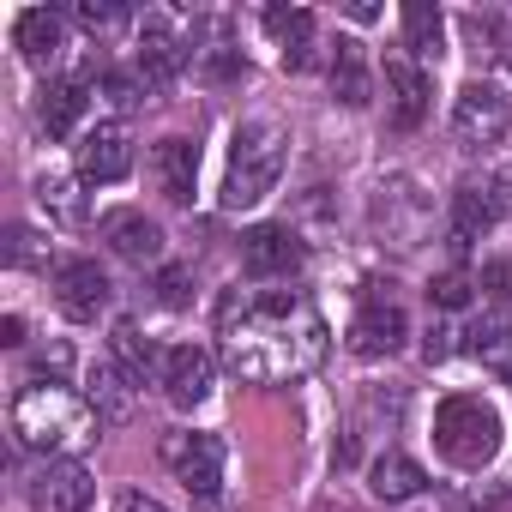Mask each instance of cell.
Listing matches in <instances>:
<instances>
[{
	"label": "cell",
	"instance_id": "cell-1",
	"mask_svg": "<svg viewBox=\"0 0 512 512\" xmlns=\"http://www.w3.org/2000/svg\"><path fill=\"white\" fill-rule=\"evenodd\" d=\"M326 320L296 290L229 296L223 302V362L247 386H290L326 362Z\"/></svg>",
	"mask_w": 512,
	"mask_h": 512
},
{
	"label": "cell",
	"instance_id": "cell-2",
	"mask_svg": "<svg viewBox=\"0 0 512 512\" xmlns=\"http://www.w3.org/2000/svg\"><path fill=\"white\" fill-rule=\"evenodd\" d=\"M97 410H91V398H79L73 386H61V380H25L19 386V398H13V440L25 446V452H67V446H85V440H97Z\"/></svg>",
	"mask_w": 512,
	"mask_h": 512
},
{
	"label": "cell",
	"instance_id": "cell-3",
	"mask_svg": "<svg viewBox=\"0 0 512 512\" xmlns=\"http://www.w3.org/2000/svg\"><path fill=\"white\" fill-rule=\"evenodd\" d=\"M284 163H290V139H284L278 121H247V127H235V139H229V175H223V205L229 211L260 205L278 187Z\"/></svg>",
	"mask_w": 512,
	"mask_h": 512
},
{
	"label": "cell",
	"instance_id": "cell-4",
	"mask_svg": "<svg viewBox=\"0 0 512 512\" xmlns=\"http://www.w3.org/2000/svg\"><path fill=\"white\" fill-rule=\"evenodd\" d=\"M434 446H440L446 464L482 470V464L500 452V416H494V404L476 398V392L440 398V410H434Z\"/></svg>",
	"mask_w": 512,
	"mask_h": 512
},
{
	"label": "cell",
	"instance_id": "cell-5",
	"mask_svg": "<svg viewBox=\"0 0 512 512\" xmlns=\"http://www.w3.org/2000/svg\"><path fill=\"white\" fill-rule=\"evenodd\" d=\"M223 458H229V446L217 440V434H187V428H175V434H163V464L181 476V488L187 494H199V500H217L223 494Z\"/></svg>",
	"mask_w": 512,
	"mask_h": 512
},
{
	"label": "cell",
	"instance_id": "cell-6",
	"mask_svg": "<svg viewBox=\"0 0 512 512\" xmlns=\"http://www.w3.org/2000/svg\"><path fill=\"white\" fill-rule=\"evenodd\" d=\"M506 133H512L506 97H500L488 79H470V85L458 91V103H452V139H458L464 151H488V145H500Z\"/></svg>",
	"mask_w": 512,
	"mask_h": 512
},
{
	"label": "cell",
	"instance_id": "cell-7",
	"mask_svg": "<svg viewBox=\"0 0 512 512\" xmlns=\"http://www.w3.org/2000/svg\"><path fill=\"white\" fill-rule=\"evenodd\" d=\"M404 338H410V320H404L392 284H368V296H362V308L350 320V350L374 362V356H392Z\"/></svg>",
	"mask_w": 512,
	"mask_h": 512
},
{
	"label": "cell",
	"instance_id": "cell-8",
	"mask_svg": "<svg viewBox=\"0 0 512 512\" xmlns=\"http://www.w3.org/2000/svg\"><path fill=\"white\" fill-rule=\"evenodd\" d=\"M241 260H247L253 278H290L308 260V247H302V235L290 223H253L241 235Z\"/></svg>",
	"mask_w": 512,
	"mask_h": 512
},
{
	"label": "cell",
	"instance_id": "cell-9",
	"mask_svg": "<svg viewBox=\"0 0 512 512\" xmlns=\"http://www.w3.org/2000/svg\"><path fill=\"white\" fill-rule=\"evenodd\" d=\"M91 506V470L79 458H49L31 476V512H85Z\"/></svg>",
	"mask_w": 512,
	"mask_h": 512
},
{
	"label": "cell",
	"instance_id": "cell-10",
	"mask_svg": "<svg viewBox=\"0 0 512 512\" xmlns=\"http://www.w3.org/2000/svg\"><path fill=\"white\" fill-rule=\"evenodd\" d=\"M55 302L67 320L91 326L103 308H109V278L97 272V260H61L55 266Z\"/></svg>",
	"mask_w": 512,
	"mask_h": 512
},
{
	"label": "cell",
	"instance_id": "cell-11",
	"mask_svg": "<svg viewBox=\"0 0 512 512\" xmlns=\"http://www.w3.org/2000/svg\"><path fill=\"white\" fill-rule=\"evenodd\" d=\"M211 380H217L211 350H199V344H175V350L163 356V392H169L175 410L205 404V398H211Z\"/></svg>",
	"mask_w": 512,
	"mask_h": 512
},
{
	"label": "cell",
	"instance_id": "cell-12",
	"mask_svg": "<svg viewBox=\"0 0 512 512\" xmlns=\"http://www.w3.org/2000/svg\"><path fill=\"white\" fill-rule=\"evenodd\" d=\"M133 61H139V85H145V91H163V85H175V73L187 67V43L169 31V19H145Z\"/></svg>",
	"mask_w": 512,
	"mask_h": 512
},
{
	"label": "cell",
	"instance_id": "cell-13",
	"mask_svg": "<svg viewBox=\"0 0 512 512\" xmlns=\"http://www.w3.org/2000/svg\"><path fill=\"white\" fill-rule=\"evenodd\" d=\"M386 109H392V127H422V115H428V73H422V61H410V55H392L386 61Z\"/></svg>",
	"mask_w": 512,
	"mask_h": 512
},
{
	"label": "cell",
	"instance_id": "cell-14",
	"mask_svg": "<svg viewBox=\"0 0 512 512\" xmlns=\"http://www.w3.org/2000/svg\"><path fill=\"white\" fill-rule=\"evenodd\" d=\"M127 169H133V133L121 121L85 133V145H79V181H121Z\"/></svg>",
	"mask_w": 512,
	"mask_h": 512
},
{
	"label": "cell",
	"instance_id": "cell-15",
	"mask_svg": "<svg viewBox=\"0 0 512 512\" xmlns=\"http://www.w3.org/2000/svg\"><path fill=\"white\" fill-rule=\"evenodd\" d=\"M103 241L133 266H157L163 260V229L145 217V211H109L103 217Z\"/></svg>",
	"mask_w": 512,
	"mask_h": 512
},
{
	"label": "cell",
	"instance_id": "cell-16",
	"mask_svg": "<svg viewBox=\"0 0 512 512\" xmlns=\"http://www.w3.org/2000/svg\"><path fill=\"white\" fill-rule=\"evenodd\" d=\"M193 175H199V145L193 139H157L151 151V181L169 205H187L193 199Z\"/></svg>",
	"mask_w": 512,
	"mask_h": 512
},
{
	"label": "cell",
	"instance_id": "cell-17",
	"mask_svg": "<svg viewBox=\"0 0 512 512\" xmlns=\"http://www.w3.org/2000/svg\"><path fill=\"white\" fill-rule=\"evenodd\" d=\"M61 43H67V25H61L49 7H25V13L13 19V49H19L31 67L55 61V55H61Z\"/></svg>",
	"mask_w": 512,
	"mask_h": 512
},
{
	"label": "cell",
	"instance_id": "cell-18",
	"mask_svg": "<svg viewBox=\"0 0 512 512\" xmlns=\"http://www.w3.org/2000/svg\"><path fill=\"white\" fill-rule=\"evenodd\" d=\"M332 91H338L344 109L374 103V73H368V55H362L356 37H338V43H332Z\"/></svg>",
	"mask_w": 512,
	"mask_h": 512
},
{
	"label": "cell",
	"instance_id": "cell-19",
	"mask_svg": "<svg viewBox=\"0 0 512 512\" xmlns=\"http://www.w3.org/2000/svg\"><path fill=\"white\" fill-rule=\"evenodd\" d=\"M266 31L284 43V67L290 73H308L314 67V13L308 7H272L266 13Z\"/></svg>",
	"mask_w": 512,
	"mask_h": 512
},
{
	"label": "cell",
	"instance_id": "cell-20",
	"mask_svg": "<svg viewBox=\"0 0 512 512\" xmlns=\"http://www.w3.org/2000/svg\"><path fill=\"white\" fill-rule=\"evenodd\" d=\"M368 488H374L380 500H416V494L428 488V470H422L416 458H404V452H380V458L368 464Z\"/></svg>",
	"mask_w": 512,
	"mask_h": 512
},
{
	"label": "cell",
	"instance_id": "cell-21",
	"mask_svg": "<svg viewBox=\"0 0 512 512\" xmlns=\"http://www.w3.org/2000/svg\"><path fill=\"white\" fill-rule=\"evenodd\" d=\"M404 49H410V61H440V49H446V19H440V7L410 0V7H404Z\"/></svg>",
	"mask_w": 512,
	"mask_h": 512
},
{
	"label": "cell",
	"instance_id": "cell-22",
	"mask_svg": "<svg viewBox=\"0 0 512 512\" xmlns=\"http://www.w3.org/2000/svg\"><path fill=\"white\" fill-rule=\"evenodd\" d=\"M85 85L79 79H61V85H49L43 91V103H37V121L49 127V139H67L73 127H79V115H85Z\"/></svg>",
	"mask_w": 512,
	"mask_h": 512
},
{
	"label": "cell",
	"instance_id": "cell-23",
	"mask_svg": "<svg viewBox=\"0 0 512 512\" xmlns=\"http://www.w3.org/2000/svg\"><path fill=\"white\" fill-rule=\"evenodd\" d=\"M488 223H494V199H488V187L464 181V187L452 193V241L464 247V241H476Z\"/></svg>",
	"mask_w": 512,
	"mask_h": 512
},
{
	"label": "cell",
	"instance_id": "cell-24",
	"mask_svg": "<svg viewBox=\"0 0 512 512\" xmlns=\"http://www.w3.org/2000/svg\"><path fill=\"white\" fill-rule=\"evenodd\" d=\"M464 350L482 356V362H506V350H512V308H488V314L464 332Z\"/></svg>",
	"mask_w": 512,
	"mask_h": 512
},
{
	"label": "cell",
	"instance_id": "cell-25",
	"mask_svg": "<svg viewBox=\"0 0 512 512\" xmlns=\"http://www.w3.org/2000/svg\"><path fill=\"white\" fill-rule=\"evenodd\" d=\"M109 350H115L109 362H115V368H121V374H127L133 386H145V374H151V368H163V362H157V350H151V344L139 338V326H133V320H121V326H115Z\"/></svg>",
	"mask_w": 512,
	"mask_h": 512
},
{
	"label": "cell",
	"instance_id": "cell-26",
	"mask_svg": "<svg viewBox=\"0 0 512 512\" xmlns=\"http://www.w3.org/2000/svg\"><path fill=\"white\" fill-rule=\"evenodd\" d=\"M91 410H97V422H121V416L133 410L127 374H121L115 362H97V374H91Z\"/></svg>",
	"mask_w": 512,
	"mask_h": 512
},
{
	"label": "cell",
	"instance_id": "cell-27",
	"mask_svg": "<svg viewBox=\"0 0 512 512\" xmlns=\"http://www.w3.org/2000/svg\"><path fill=\"white\" fill-rule=\"evenodd\" d=\"M37 199H43V211L55 217V223H85V193H79V181H37Z\"/></svg>",
	"mask_w": 512,
	"mask_h": 512
},
{
	"label": "cell",
	"instance_id": "cell-28",
	"mask_svg": "<svg viewBox=\"0 0 512 512\" xmlns=\"http://www.w3.org/2000/svg\"><path fill=\"white\" fill-rule=\"evenodd\" d=\"M470 296H476V278H470V272H440V278L428 284V302H434V308H446V314L470 308Z\"/></svg>",
	"mask_w": 512,
	"mask_h": 512
},
{
	"label": "cell",
	"instance_id": "cell-29",
	"mask_svg": "<svg viewBox=\"0 0 512 512\" xmlns=\"http://www.w3.org/2000/svg\"><path fill=\"white\" fill-rule=\"evenodd\" d=\"M476 290H482L494 308H512V260H488L482 278H476Z\"/></svg>",
	"mask_w": 512,
	"mask_h": 512
},
{
	"label": "cell",
	"instance_id": "cell-30",
	"mask_svg": "<svg viewBox=\"0 0 512 512\" xmlns=\"http://www.w3.org/2000/svg\"><path fill=\"white\" fill-rule=\"evenodd\" d=\"M7 260H13V266H37V235H31L25 223L7 229Z\"/></svg>",
	"mask_w": 512,
	"mask_h": 512
},
{
	"label": "cell",
	"instance_id": "cell-31",
	"mask_svg": "<svg viewBox=\"0 0 512 512\" xmlns=\"http://www.w3.org/2000/svg\"><path fill=\"white\" fill-rule=\"evenodd\" d=\"M121 19H127L121 7H97V0H79V25H85V31H115Z\"/></svg>",
	"mask_w": 512,
	"mask_h": 512
},
{
	"label": "cell",
	"instance_id": "cell-32",
	"mask_svg": "<svg viewBox=\"0 0 512 512\" xmlns=\"http://www.w3.org/2000/svg\"><path fill=\"white\" fill-rule=\"evenodd\" d=\"M187 284H193V272H187V266H169V272L157 278V296H163L169 308H181V302H187Z\"/></svg>",
	"mask_w": 512,
	"mask_h": 512
},
{
	"label": "cell",
	"instance_id": "cell-33",
	"mask_svg": "<svg viewBox=\"0 0 512 512\" xmlns=\"http://www.w3.org/2000/svg\"><path fill=\"white\" fill-rule=\"evenodd\" d=\"M97 85H103V97H109L115 109H133V103H139V85H133V79H121V73H103Z\"/></svg>",
	"mask_w": 512,
	"mask_h": 512
},
{
	"label": "cell",
	"instance_id": "cell-34",
	"mask_svg": "<svg viewBox=\"0 0 512 512\" xmlns=\"http://www.w3.org/2000/svg\"><path fill=\"white\" fill-rule=\"evenodd\" d=\"M115 512H169L157 494H145V488H127L121 500H115Z\"/></svg>",
	"mask_w": 512,
	"mask_h": 512
},
{
	"label": "cell",
	"instance_id": "cell-35",
	"mask_svg": "<svg viewBox=\"0 0 512 512\" xmlns=\"http://www.w3.org/2000/svg\"><path fill=\"white\" fill-rule=\"evenodd\" d=\"M488 199H494V217H506V211H512V169H500V175L488 181Z\"/></svg>",
	"mask_w": 512,
	"mask_h": 512
},
{
	"label": "cell",
	"instance_id": "cell-36",
	"mask_svg": "<svg viewBox=\"0 0 512 512\" xmlns=\"http://www.w3.org/2000/svg\"><path fill=\"white\" fill-rule=\"evenodd\" d=\"M0 344H25V320H19V314L0 320Z\"/></svg>",
	"mask_w": 512,
	"mask_h": 512
},
{
	"label": "cell",
	"instance_id": "cell-37",
	"mask_svg": "<svg viewBox=\"0 0 512 512\" xmlns=\"http://www.w3.org/2000/svg\"><path fill=\"white\" fill-rule=\"evenodd\" d=\"M506 61H512V49H506Z\"/></svg>",
	"mask_w": 512,
	"mask_h": 512
}]
</instances>
